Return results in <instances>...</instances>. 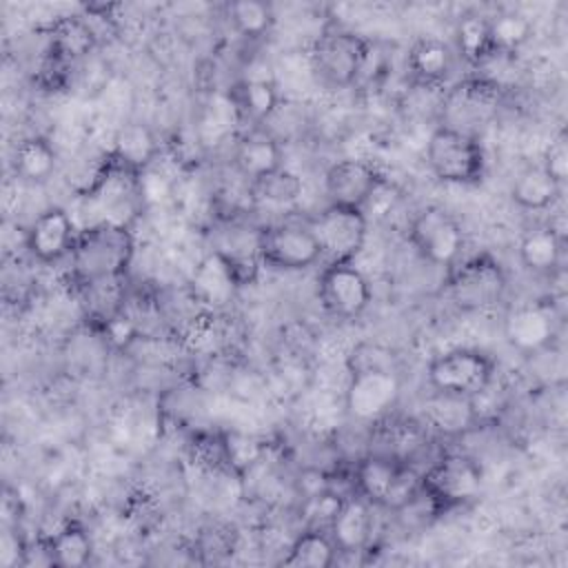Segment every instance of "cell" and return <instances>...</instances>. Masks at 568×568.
I'll return each mask as SVG.
<instances>
[{"mask_svg":"<svg viewBox=\"0 0 568 568\" xmlns=\"http://www.w3.org/2000/svg\"><path fill=\"white\" fill-rule=\"evenodd\" d=\"M160 142L155 133L142 122H126L113 138L111 158L133 173H144L158 158Z\"/></svg>","mask_w":568,"mask_h":568,"instance_id":"cell-20","label":"cell"},{"mask_svg":"<svg viewBox=\"0 0 568 568\" xmlns=\"http://www.w3.org/2000/svg\"><path fill=\"white\" fill-rule=\"evenodd\" d=\"M315 295L331 317L357 320L371 306L373 288L355 262H326L317 275Z\"/></svg>","mask_w":568,"mask_h":568,"instance_id":"cell-10","label":"cell"},{"mask_svg":"<svg viewBox=\"0 0 568 568\" xmlns=\"http://www.w3.org/2000/svg\"><path fill=\"white\" fill-rule=\"evenodd\" d=\"M517 253L526 271L537 275H550L559 268L561 253H564V237L550 224L532 226L521 235Z\"/></svg>","mask_w":568,"mask_h":568,"instance_id":"cell-21","label":"cell"},{"mask_svg":"<svg viewBox=\"0 0 568 568\" xmlns=\"http://www.w3.org/2000/svg\"><path fill=\"white\" fill-rule=\"evenodd\" d=\"M561 195V184L541 164L521 169L510 184V200L524 211H546Z\"/></svg>","mask_w":568,"mask_h":568,"instance_id":"cell-23","label":"cell"},{"mask_svg":"<svg viewBox=\"0 0 568 568\" xmlns=\"http://www.w3.org/2000/svg\"><path fill=\"white\" fill-rule=\"evenodd\" d=\"M44 541H47L53 566L80 568L93 559V539L89 530L78 521L62 524Z\"/></svg>","mask_w":568,"mask_h":568,"instance_id":"cell-24","label":"cell"},{"mask_svg":"<svg viewBox=\"0 0 568 568\" xmlns=\"http://www.w3.org/2000/svg\"><path fill=\"white\" fill-rule=\"evenodd\" d=\"M455 55L468 64H481L495 55L486 16L468 13L455 27Z\"/></svg>","mask_w":568,"mask_h":568,"instance_id":"cell-28","label":"cell"},{"mask_svg":"<svg viewBox=\"0 0 568 568\" xmlns=\"http://www.w3.org/2000/svg\"><path fill=\"white\" fill-rule=\"evenodd\" d=\"M326 530L339 552H362L373 535V504L357 493L344 495Z\"/></svg>","mask_w":568,"mask_h":568,"instance_id":"cell-16","label":"cell"},{"mask_svg":"<svg viewBox=\"0 0 568 568\" xmlns=\"http://www.w3.org/2000/svg\"><path fill=\"white\" fill-rule=\"evenodd\" d=\"M504 339L521 355H537L555 339L552 315L541 306H517L504 317Z\"/></svg>","mask_w":568,"mask_h":568,"instance_id":"cell-15","label":"cell"},{"mask_svg":"<svg viewBox=\"0 0 568 568\" xmlns=\"http://www.w3.org/2000/svg\"><path fill=\"white\" fill-rule=\"evenodd\" d=\"M408 242L424 262L450 268L459 262L466 235L450 211L430 204L413 215L408 224Z\"/></svg>","mask_w":568,"mask_h":568,"instance_id":"cell-8","label":"cell"},{"mask_svg":"<svg viewBox=\"0 0 568 568\" xmlns=\"http://www.w3.org/2000/svg\"><path fill=\"white\" fill-rule=\"evenodd\" d=\"M508 288V275L490 253L470 255L448 268L446 291L459 311H486L501 302Z\"/></svg>","mask_w":568,"mask_h":568,"instance_id":"cell-6","label":"cell"},{"mask_svg":"<svg viewBox=\"0 0 568 568\" xmlns=\"http://www.w3.org/2000/svg\"><path fill=\"white\" fill-rule=\"evenodd\" d=\"M353 488L373 508L399 513L422 493V473L406 459L373 450L357 459Z\"/></svg>","mask_w":568,"mask_h":568,"instance_id":"cell-2","label":"cell"},{"mask_svg":"<svg viewBox=\"0 0 568 568\" xmlns=\"http://www.w3.org/2000/svg\"><path fill=\"white\" fill-rule=\"evenodd\" d=\"M233 100L237 109L253 122H266L280 109V91L275 82L266 78H246L237 82Z\"/></svg>","mask_w":568,"mask_h":568,"instance_id":"cell-27","label":"cell"},{"mask_svg":"<svg viewBox=\"0 0 568 568\" xmlns=\"http://www.w3.org/2000/svg\"><path fill=\"white\" fill-rule=\"evenodd\" d=\"M399 377L393 366L348 371L344 408L357 422H375L397 402Z\"/></svg>","mask_w":568,"mask_h":568,"instance_id":"cell-12","label":"cell"},{"mask_svg":"<svg viewBox=\"0 0 568 568\" xmlns=\"http://www.w3.org/2000/svg\"><path fill=\"white\" fill-rule=\"evenodd\" d=\"M488 27H490V42H493L495 55L519 51L532 38V31H535L532 20L526 13L515 9H508L488 18Z\"/></svg>","mask_w":568,"mask_h":568,"instance_id":"cell-30","label":"cell"},{"mask_svg":"<svg viewBox=\"0 0 568 568\" xmlns=\"http://www.w3.org/2000/svg\"><path fill=\"white\" fill-rule=\"evenodd\" d=\"M426 164L430 173L455 186H475L486 175V151L473 131L439 124L426 140Z\"/></svg>","mask_w":568,"mask_h":568,"instance_id":"cell-3","label":"cell"},{"mask_svg":"<svg viewBox=\"0 0 568 568\" xmlns=\"http://www.w3.org/2000/svg\"><path fill=\"white\" fill-rule=\"evenodd\" d=\"M371 55V42L348 29H326L311 47V69L331 89H348L359 82Z\"/></svg>","mask_w":568,"mask_h":568,"instance_id":"cell-5","label":"cell"},{"mask_svg":"<svg viewBox=\"0 0 568 568\" xmlns=\"http://www.w3.org/2000/svg\"><path fill=\"white\" fill-rule=\"evenodd\" d=\"M78 233L80 231L64 206H47L24 231V248L36 262L55 264L71 255Z\"/></svg>","mask_w":568,"mask_h":568,"instance_id":"cell-14","label":"cell"},{"mask_svg":"<svg viewBox=\"0 0 568 568\" xmlns=\"http://www.w3.org/2000/svg\"><path fill=\"white\" fill-rule=\"evenodd\" d=\"M453 67H455L453 47L433 36H424L415 40L406 55V69L410 78L426 89L444 84Z\"/></svg>","mask_w":568,"mask_h":568,"instance_id":"cell-18","label":"cell"},{"mask_svg":"<svg viewBox=\"0 0 568 568\" xmlns=\"http://www.w3.org/2000/svg\"><path fill=\"white\" fill-rule=\"evenodd\" d=\"M497 364L490 353L475 346H455L437 353L426 366L433 393L473 399L493 386Z\"/></svg>","mask_w":568,"mask_h":568,"instance_id":"cell-4","label":"cell"},{"mask_svg":"<svg viewBox=\"0 0 568 568\" xmlns=\"http://www.w3.org/2000/svg\"><path fill=\"white\" fill-rule=\"evenodd\" d=\"M382 186V173L366 160L344 158L333 162L324 173V191L328 195V204L335 206L366 211V204Z\"/></svg>","mask_w":568,"mask_h":568,"instance_id":"cell-13","label":"cell"},{"mask_svg":"<svg viewBox=\"0 0 568 568\" xmlns=\"http://www.w3.org/2000/svg\"><path fill=\"white\" fill-rule=\"evenodd\" d=\"M71 273L80 284H104L124 275L133 257V235L122 222H95L78 233Z\"/></svg>","mask_w":568,"mask_h":568,"instance_id":"cell-1","label":"cell"},{"mask_svg":"<svg viewBox=\"0 0 568 568\" xmlns=\"http://www.w3.org/2000/svg\"><path fill=\"white\" fill-rule=\"evenodd\" d=\"M13 173L27 184H47L58 169V153L42 135H27L13 149Z\"/></svg>","mask_w":568,"mask_h":568,"instance_id":"cell-22","label":"cell"},{"mask_svg":"<svg viewBox=\"0 0 568 568\" xmlns=\"http://www.w3.org/2000/svg\"><path fill=\"white\" fill-rule=\"evenodd\" d=\"M308 226L315 233L326 262H353L362 253L368 235V220L362 209L335 204H326Z\"/></svg>","mask_w":568,"mask_h":568,"instance_id":"cell-11","label":"cell"},{"mask_svg":"<svg viewBox=\"0 0 568 568\" xmlns=\"http://www.w3.org/2000/svg\"><path fill=\"white\" fill-rule=\"evenodd\" d=\"M246 186L255 204L268 206H291L302 197L304 191L302 178L286 166H280L253 182H246Z\"/></svg>","mask_w":568,"mask_h":568,"instance_id":"cell-26","label":"cell"},{"mask_svg":"<svg viewBox=\"0 0 568 568\" xmlns=\"http://www.w3.org/2000/svg\"><path fill=\"white\" fill-rule=\"evenodd\" d=\"M95 47V33L82 16L58 18L49 29V53L58 64H75Z\"/></svg>","mask_w":568,"mask_h":568,"instance_id":"cell-19","label":"cell"},{"mask_svg":"<svg viewBox=\"0 0 568 568\" xmlns=\"http://www.w3.org/2000/svg\"><path fill=\"white\" fill-rule=\"evenodd\" d=\"M550 178H555L561 186L566 182V175H568V142L564 135L555 138L546 151H544V158L539 162Z\"/></svg>","mask_w":568,"mask_h":568,"instance_id":"cell-32","label":"cell"},{"mask_svg":"<svg viewBox=\"0 0 568 568\" xmlns=\"http://www.w3.org/2000/svg\"><path fill=\"white\" fill-rule=\"evenodd\" d=\"M104 335L115 348H126L135 339L138 328L124 313H111L104 322Z\"/></svg>","mask_w":568,"mask_h":568,"instance_id":"cell-33","label":"cell"},{"mask_svg":"<svg viewBox=\"0 0 568 568\" xmlns=\"http://www.w3.org/2000/svg\"><path fill=\"white\" fill-rule=\"evenodd\" d=\"M233 169L246 180L253 182L280 166H284V155L280 140L268 131H248L244 133L233 149Z\"/></svg>","mask_w":568,"mask_h":568,"instance_id":"cell-17","label":"cell"},{"mask_svg":"<svg viewBox=\"0 0 568 568\" xmlns=\"http://www.w3.org/2000/svg\"><path fill=\"white\" fill-rule=\"evenodd\" d=\"M481 466L462 453L442 455L422 473V493L437 508V513L466 506L481 495Z\"/></svg>","mask_w":568,"mask_h":568,"instance_id":"cell-7","label":"cell"},{"mask_svg":"<svg viewBox=\"0 0 568 568\" xmlns=\"http://www.w3.org/2000/svg\"><path fill=\"white\" fill-rule=\"evenodd\" d=\"M257 255L264 266L275 271H306L322 257L320 242L308 224L277 222L257 231Z\"/></svg>","mask_w":568,"mask_h":568,"instance_id":"cell-9","label":"cell"},{"mask_svg":"<svg viewBox=\"0 0 568 568\" xmlns=\"http://www.w3.org/2000/svg\"><path fill=\"white\" fill-rule=\"evenodd\" d=\"M337 555L339 550L326 528L306 526L288 546L282 564L293 568H328L337 561Z\"/></svg>","mask_w":568,"mask_h":568,"instance_id":"cell-25","label":"cell"},{"mask_svg":"<svg viewBox=\"0 0 568 568\" xmlns=\"http://www.w3.org/2000/svg\"><path fill=\"white\" fill-rule=\"evenodd\" d=\"M226 18L235 33L244 40L264 38L275 22L273 7L262 0H235L226 4Z\"/></svg>","mask_w":568,"mask_h":568,"instance_id":"cell-29","label":"cell"},{"mask_svg":"<svg viewBox=\"0 0 568 568\" xmlns=\"http://www.w3.org/2000/svg\"><path fill=\"white\" fill-rule=\"evenodd\" d=\"M220 448H222L224 464L240 475L251 470L264 455L262 442L257 437L240 433V430H226L220 437Z\"/></svg>","mask_w":568,"mask_h":568,"instance_id":"cell-31","label":"cell"}]
</instances>
